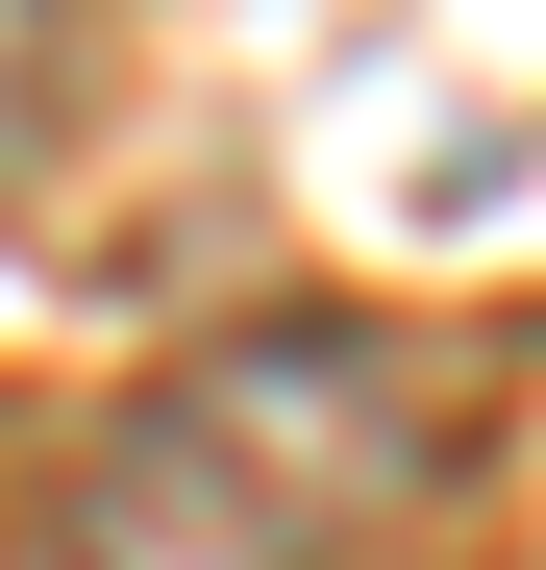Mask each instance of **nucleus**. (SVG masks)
Segmentation results:
<instances>
[{"mask_svg":"<svg viewBox=\"0 0 546 570\" xmlns=\"http://www.w3.org/2000/svg\"><path fill=\"white\" fill-rule=\"evenodd\" d=\"M422 471H447V372L398 323H348V298L199 323L75 422L26 570H373L422 521Z\"/></svg>","mask_w":546,"mask_h":570,"instance_id":"1","label":"nucleus"},{"mask_svg":"<svg viewBox=\"0 0 546 570\" xmlns=\"http://www.w3.org/2000/svg\"><path fill=\"white\" fill-rule=\"evenodd\" d=\"M26 100H50V0H0V149H26Z\"/></svg>","mask_w":546,"mask_h":570,"instance_id":"2","label":"nucleus"},{"mask_svg":"<svg viewBox=\"0 0 546 570\" xmlns=\"http://www.w3.org/2000/svg\"><path fill=\"white\" fill-rule=\"evenodd\" d=\"M0 546H26V422H0Z\"/></svg>","mask_w":546,"mask_h":570,"instance_id":"3","label":"nucleus"}]
</instances>
